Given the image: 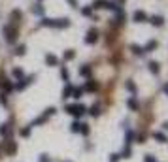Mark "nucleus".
Listing matches in <instances>:
<instances>
[{
	"label": "nucleus",
	"instance_id": "obj_15",
	"mask_svg": "<svg viewBox=\"0 0 168 162\" xmlns=\"http://www.w3.org/2000/svg\"><path fill=\"white\" fill-rule=\"evenodd\" d=\"M81 93H83L81 89H76V90H74V98H79V96H81Z\"/></svg>",
	"mask_w": 168,
	"mask_h": 162
},
{
	"label": "nucleus",
	"instance_id": "obj_14",
	"mask_svg": "<svg viewBox=\"0 0 168 162\" xmlns=\"http://www.w3.org/2000/svg\"><path fill=\"white\" fill-rule=\"evenodd\" d=\"M129 106L132 109H138V106H136V100H129Z\"/></svg>",
	"mask_w": 168,
	"mask_h": 162
},
{
	"label": "nucleus",
	"instance_id": "obj_10",
	"mask_svg": "<svg viewBox=\"0 0 168 162\" xmlns=\"http://www.w3.org/2000/svg\"><path fill=\"white\" fill-rule=\"evenodd\" d=\"M79 130H81V124L79 123H74L72 124V132H79Z\"/></svg>",
	"mask_w": 168,
	"mask_h": 162
},
{
	"label": "nucleus",
	"instance_id": "obj_1",
	"mask_svg": "<svg viewBox=\"0 0 168 162\" xmlns=\"http://www.w3.org/2000/svg\"><path fill=\"white\" fill-rule=\"evenodd\" d=\"M68 111H70L72 115H76V117H79V115H83V113H85V106H81V104L68 106Z\"/></svg>",
	"mask_w": 168,
	"mask_h": 162
},
{
	"label": "nucleus",
	"instance_id": "obj_19",
	"mask_svg": "<svg viewBox=\"0 0 168 162\" xmlns=\"http://www.w3.org/2000/svg\"><path fill=\"white\" fill-rule=\"evenodd\" d=\"M110 160H111V162H117V160H119V155H111Z\"/></svg>",
	"mask_w": 168,
	"mask_h": 162
},
{
	"label": "nucleus",
	"instance_id": "obj_13",
	"mask_svg": "<svg viewBox=\"0 0 168 162\" xmlns=\"http://www.w3.org/2000/svg\"><path fill=\"white\" fill-rule=\"evenodd\" d=\"M132 49H134V53H144V49H142V47H138V45H132Z\"/></svg>",
	"mask_w": 168,
	"mask_h": 162
},
{
	"label": "nucleus",
	"instance_id": "obj_24",
	"mask_svg": "<svg viewBox=\"0 0 168 162\" xmlns=\"http://www.w3.org/2000/svg\"><path fill=\"white\" fill-rule=\"evenodd\" d=\"M164 90H166V93H168V85H166V87H164Z\"/></svg>",
	"mask_w": 168,
	"mask_h": 162
},
{
	"label": "nucleus",
	"instance_id": "obj_2",
	"mask_svg": "<svg viewBox=\"0 0 168 162\" xmlns=\"http://www.w3.org/2000/svg\"><path fill=\"white\" fill-rule=\"evenodd\" d=\"M145 19H147L145 12H136V13H134V21H136V23H144Z\"/></svg>",
	"mask_w": 168,
	"mask_h": 162
},
{
	"label": "nucleus",
	"instance_id": "obj_5",
	"mask_svg": "<svg viewBox=\"0 0 168 162\" xmlns=\"http://www.w3.org/2000/svg\"><path fill=\"white\" fill-rule=\"evenodd\" d=\"M155 47H157V42H153V40H151V42H147V45H145L144 51H151V49H155Z\"/></svg>",
	"mask_w": 168,
	"mask_h": 162
},
{
	"label": "nucleus",
	"instance_id": "obj_16",
	"mask_svg": "<svg viewBox=\"0 0 168 162\" xmlns=\"http://www.w3.org/2000/svg\"><path fill=\"white\" fill-rule=\"evenodd\" d=\"M15 53H17V55H23V53H25V45H19V47H17V51H15Z\"/></svg>",
	"mask_w": 168,
	"mask_h": 162
},
{
	"label": "nucleus",
	"instance_id": "obj_17",
	"mask_svg": "<svg viewBox=\"0 0 168 162\" xmlns=\"http://www.w3.org/2000/svg\"><path fill=\"white\" fill-rule=\"evenodd\" d=\"M40 162H49V156L47 155H42V156H40Z\"/></svg>",
	"mask_w": 168,
	"mask_h": 162
},
{
	"label": "nucleus",
	"instance_id": "obj_18",
	"mask_svg": "<svg viewBox=\"0 0 168 162\" xmlns=\"http://www.w3.org/2000/svg\"><path fill=\"white\" fill-rule=\"evenodd\" d=\"M96 89V83H89L87 85V90H95Z\"/></svg>",
	"mask_w": 168,
	"mask_h": 162
},
{
	"label": "nucleus",
	"instance_id": "obj_23",
	"mask_svg": "<svg viewBox=\"0 0 168 162\" xmlns=\"http://www.w3.org/2000/svg\"><path fill=\"white\" fill-rule=\"evenodd\" d=\"M164 130H168V123H164Z\"/></svg>",
	"mask_w": 168,
	"mask_h": 162
},
{
	"label": "nucleus",
	"instance_id": "obj_12",
	"mask_svg": "<svg viewBox=\"0 0 168 162\" xmlns=\"http://www.w3.org/2000/svg\"><path fill=\"white\" fill-rule=\"evenodd\" d=\"M0 134H8V124H2V126H0Z\"/></svg>",
	"mask_w": 168,
	"mask_h": 162
},
{
	"label": "nucleus",
	"instance_id": "obj_20",
	"mask_svg": "<svg viewBox=\"0 0 168 162\" xmlns=\"http://www.w3.org/2000/svg\"><path fill=\"white\" fill-rule=\"evenodd\" d=\"M91 115H98V109H96L95 106H93V108H91Z\"/></svg>",
	"mask_w": 168,
	"mask_h": 162
},
{
	"label": "nucleus",
	"instance_id": "obj_9",
	"mask_svg": "<svg viewBox=\"0 0 168 162\" xmlns=\"http://www.w3.org/2000/svg\"><path fill=\"white\" fill-rule=\"evenodd\" d=\"M153 138H155V140H159V141H166V138H164V136H162L161 132H155V134H153Z\"/></svg>",
	"mask_w": 168,
	"mask_h": 162
},
{
	"label": "nucleus",
	"instance_id": "obj_7",
	"mask_svg": "<svg viewBox=\"0 0 168 162\" xmlns=\"http://www.w3.org/2000/svg\"><path fill=\"white\" fill-rule=\"evenodd\" d=\"M45 60H47V64H57V57H53V55H47Z\"/></svg>",
	"mask_w": 168,
	"mask_h": 162
},
{
	"label": "nucleus",
	"instance_id": "obj_8",
	"mask_svg": "<svg viewBox=\"0 0 168 162\" xmlns=\"http://www.w3.org/2000/svg\"><path fill=\"white\" fill-rule=\"evenodd\" d=\"M149 70H151V72H159V64H157V62H149Z\"/></svg>",
	"mask_w": 168,
	"mask_h": 162
},
{
	"label": "nucleus",
	"instance_id": "obj_21",
	"mask_svg": "<svg viewBox=\"0 0 168 162\" xmlns=\"http://www.w3.org/2000/svg\"><path fill=\"white\" fill-rule=\"evenodd\" d=\"M145 162H155V158H153L151 155H147V156H145Z\"/></svg>",
	"mask_w": 168,
	"mask_h": 162
},
{
	"label": "nucleus",
	"instance_id": "obj_22",
	"mask_svg": "<svg viewBox=\"0 0 168 162\" xmlns=\"http://www.w3.org/2000/svg\"><path fill=\"white\" fill-rule=\"evenodd\" d=\"M32 12H34V13H42V8H40V6H38V8H32Z\"/></svg>",
	"mask_w": 168,
	"mask_h": 162
},
{
	"label": "nucleus",
	"instance_id": "obj_11",
	"mask_svg": "<svg viewBox=\"0 0 168 162\" xmlns=\"http://www.w3.org/2000/svg\"><path fill=\"white\" fill-rule=\"evenodd\" d=\"M13 75H15V77H21V75H23V70L15 68V70H13Z\"/></svg>",
	"mask_w": 168,
	"mask_h": 162
},
{
	"label": "nucleus",
	"instance_id": "obj_4",
	"mask_svg": "<svg viewBox=\"0 0 168 162\" xmlns=\"http://www.w3.org/2000/svg\"><path fill=\"white\" fill-rule=\"evenodd\" d=\"M108 0H96V2H95V6L93 8H108Z\"/></svg>",
	"mask_w": 168,
	"mask_h": 162
},
{
	"label": "nucleus",
	"instance_id": "obj_3",
	"mask_svg": "<svg viewBox=\"0 0 168 162\" xmlns=\"http://www.w3.org/2000/svg\"><path fill=\"white\" fill-rule=\"evenodd\" d=\"M85 42H87V43H93V42H96V32H95V30H91V32L87 34Z\"/></svg>",
	"mask_w": 168,
	"mask_h": 162
},
{
	"label": "nucleus",
	"instance_id": "obj_6",
	"mask_svg": "<svg viewBox=\"0 0 168 162\" xmlns=\"http://www.w3.org/2000/svg\"><path fill=\"white\" fill-rule=\"evenodd\" d=\"M151 23L157 25V27H161L162 25V17H159V15H157V17H151Z\"/></svg>",
	"mask_w": 168,
	"mask_h": 162
}]
</instances>
